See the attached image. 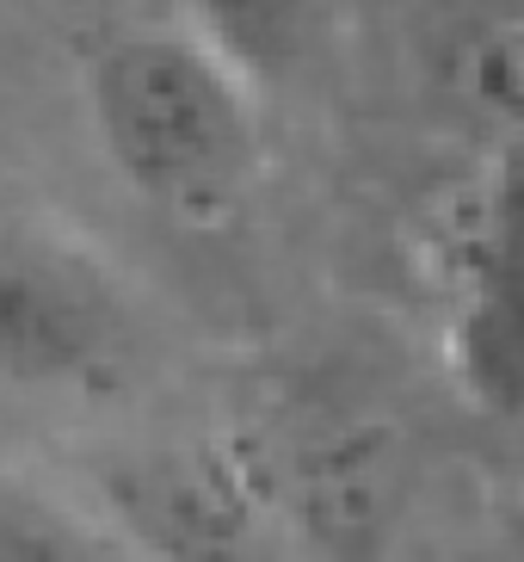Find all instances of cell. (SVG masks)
<instances>
[{
  "instance_id": "cell-4",
  "label": "cell",
  "mask_w": 524,
  "mask_h": 562,
  "mask_svg": "<svg viewBox=\"0 0 524 562\" xmlns=\"http://www.w3.org/2000/svg\"><path fill=\"white\" fill-rule=\"evenodd\" d=\"M451 75L463 81V100L476 112L512 117L519 112V25L512 19H481L451 50Z\"/></svg>"
},
{
  "instance_id": "cell-3",
  "label": "cell",
  "mask_w": 524,
  "mask_h": 562,
  "mask_svg": "<svg viewBox=\"0 0 524 562\" xmlns=\"http://www.w3.org/2000/svg\"><path fill=\"white\" fill-rule=\"evenodd\" d=\"M457 371L469 396L488 414H512L519 396V315H512V272L476 284V297L457 322Z\"/></svg>"
},
{
  "instance_id": "cell-2",
  "label": "cell",
  "mask_w": 524,
  "mask_h": 562,
  "mask_svg": "<svg viewBox=\"0 0 524 562\" xmlns=\"http://www.w3.org/2000/svg\"><path fill=\"white\" fill-rule=\"evenodd\" d=\"M124 340L117 284L37 229H0V378L7 383H81L105 371Z\"/></svg>"
},
{
  "instance_id": "cell-5",
  "label": "cell",
  "mask_w": 524,
  "mask_h": 562,
  "mask_svg": "<svg viewBox=\"0 0 524 562\" xmlns=\"http://www.w3.org/2000/svg\"><path fill=\"white\" fill-rule=\"evenodd\" d=\"M0 562H117V550L44 501H0Z\"/></svg>"
},
{
  "instance_id": "cell-1",
  "label": "cell",
  "mask_w": 524,
  "mask_h": 562,
  "mask_svg": "<svg viewBox=\"0 0 524 562\" xmlns=\"http://www.w3.org/2000/svg\"><path fill=\"white\" fill-rule=\"evenodd\" d=\"M99 149L136 199L173 216H216L260 167V124L241 68L180 25H130L87 56Z\"/></svg>"
}]
</instances>
